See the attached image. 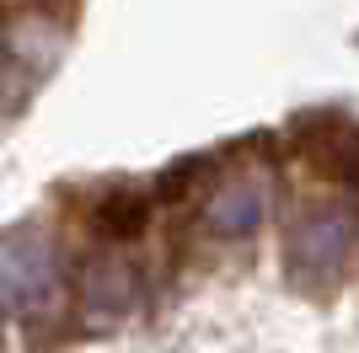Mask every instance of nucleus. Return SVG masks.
<instances>
[{
	"label": "nucleus",
	"instance_id": "f257e3e1",
	"mask_svg": "<svg viewBox=\"0 0 359 353\" xmlns=\"http://www.w3.org/2000/svg\"><path fill=\"white\" fill-rule=\"evenodd\" d=\"M359 257V209L344 198L306 204L285 230V273L295 289L327 294L344 284V273Z\"/></svg>",
	"mask_w": 359,
	"mask_h": 353
},
{
	"label": "nucleus",
	"instance_id": "f03ea898",
	"mask_svg": "<svg viewBox=\"0 0 359 353\" xmlns=\"http://www.w3.org/2000/svg\"><path fill=\"white\" fill-rule=\"evenodd\" d=\"M65 279H60V251L48 241L43 225H11L0 235V305L11 310H48L60 300Z\"/></svg>",
	"mask_w": 359,
	"mask_h": 353
},
{
	"label": "nucleus",
	"instance_id": "7ed1b4c3",
	"mask_svg": "<svg viewBox=\"0 0 359 353\" xmlns=\"http://www.w3.org/2000/svg\"><path fill=\"white\" fill-rule=\"evenodd\" d=\"M273 214V176L269 172H236L215 182V193L204 198V230L215 241H247L252 230H263V220Z\"/></svg>",
	"mask_w": 359,
	"mask_h": 353
},
{
	"label": "nucleus",
	"instance_id": "20e7f679",
	"mask_svg": "<svg viewBox=\"0 0 359 353\" xmlns=\"http://www.w3.org/2000/svg\"><path fill=\"white\" fill-rule=\"evenodd\" d=\"M150 214H156V198L140 188H107L91 204V225L102 241H140L150 230Z\"/></svg>",
	"mask_w": 359,
	"mask_h": 353
},
{
	"label": "nucleus",
	"instance_id": "39448f33",
	"mask_svg": "<svg viewBox=\"0 0 359 353\" xmlns=\"http://www.w3.org/2000/svg\"><path fill=\"white\" fill-rule=\"evenodd\" d=\"M306 155L327 182L359 193V123H338V129H322L306 139Z\"/></svg>",
	"mask_w": 359,
	"mask_h": 353
},
{
	"label": "nucleus",
	"instance_id": "423d86ee",
	"mask_svg": "<svg viewBox=\"0 0 359 353\" xmlns=\"http://www.w3.org/2000/svg\"><path fill=\"white\" fill-rule=\"evenodd\" d=\"M86 305L102 316H123L135 305V273L123 257H91L86 263Z\"/></svg>",
	"mask_w": 359,
	"mask_h": 353
},
{
	"label": "nucleus",
	"instance_id": "0eeeda50",
	"mask_svg": "<svg viewBox=\"0 0 359 353\" xmlns=\"http://www.w3.org/2000/svg\"><path fill=\"white\" fill-rule=\"evenodd\" d=\"M198 166H204V161H182V166H172V172L161 176V198H182V193L194 188L198 176H204Z\"/></svg>",
	"mask_w": 359,
	"mask_h": 353
},
{
	"label": "nucleus",
	"instance_id": "6e6552de",
	"mask_svg": "<svg viewBox=\"0 0 359 353\" xmlns=\"http://www.w3.org/2000/svg\"><path fill=\"white\" fill-rule=\"evenodd\" d=\"M0 32H6V22H0Z\"/></svg>",
	"mask_w": 359,
	"mask_h": 353
}]
</instances>
